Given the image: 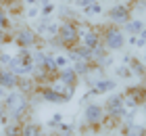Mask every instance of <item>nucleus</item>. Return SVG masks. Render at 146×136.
<instances>
[{
	"instance_id": "nucleus-37",
	"label": "nucleus",
	"mask_w": 146,
	"mask_h": 136,
	"mask_svg": "<svg viewBox=\"0 0 146 136\" xmlns=\"http://www.w3.org/2000/svg\"><path fill=\"white\" fill-rule=\"evenodd\" d=\"M4 94H6V90H4V88H2V86H0V100H2V98H4Z\"/></svg>"
},
{
	"instance_id": "nucleus-21",
	"label": "nucleus",
	"mask_w": 146,
	"mask_h": 136,
	"mask_svg": "<svg viewBox=\"0 0 146 136\" xmlns=\"http://www.w3.org/2000/svg\"><path fill=\"white\" fill-rule=\"evenodd\" d=\"M21 124L23 121H17V119H9V124H4L2 128V136H21Z\"/></svg>"
},
{
	"instance_id": "nucleus-15",
	"label": "nucleus",
	"mask_w": 146,
	"mask_h": 136,
	"mask_svg": "<svg viewBox=\"0 0 146 136\" xmlns=\"http://www.w3.org/2000/svg\"><path fill=\"white\" fill-rule=\"evenodd\" d=\"M17 80H19V76H15L11 69L0 67V86H2L6 92H9V90H15V88H17Z\"/></svg>"
},
{
	"instance_id": "nucleus-34",
	"label": "nucleus",
	"mask_w": 146,
	"mask_h": 136,
	"mask_svg": "<svg viewBox=\"0 0 146 136\" xmlns=\"http://www.w3.org/2000/svg\"><path fill=\"white\" fill-rule=\"evenodd\" d=\"M125 42L131 44V46H136L138 44V36H125Z\"/></svg>"
},
{
	"instance_id": "nucleus-12",
	"label": "nucleus",
	"mask_w": 146,
	"mask_h": 136,
	"mask_svg": "<svg viewBox=\"0 0 146 136\" xmlns=\"http://www.w3.org/2000/svg\"><path fill=\"white\" fill-rule=\"evenodd\" d=\"M79 31H82V42L84 46H88L90 50H94L96 46L102 44V36H100V29L98 27H84V23H79Z\"/></svg>"
},
{
	"instance_id": "nucleus-38",
	"label": "nucleus",
	"mask_w": 146,
	"mask_h": 136,
	"mask_svg": "<svg viewBox=\"0 0 146 136\" xmlns=\"http://www.w3.org/2000/svg\"><path fill=\"white\" fill-rule=\"evenodd\" d=\"M48 2H52V0H40V6H42V4H48Z\"/></svg>"
},
{
	"instance_id": "nucleus-32",
	"label": "nucleus",
	"mask_w": 146,
	"mask_h": 136,
	"mask_svg": "<svg viewBox=\"0 0 146 136\" xmlns=\"http://www.w3.org/2000/svg\"><path fill=\"white\" fill-rule=\"evenodd\" d=\"M92 2H96V0H75V9H86V6H90Z\"/></svg>"
},
{
	"instance_id": "nucleus-14",
	"label": "nucleus",
	"mask_w": 146,
	"mask_h": 136,
	"mask_svg": "<svg viewBox=\"0 0 146 136\" xmlns=\"http://www.w3.org/2000/svg\"><path fill=\"white\" fill-rule=\"evenodd\" d=\"M123 63L131 69V73H134L136 78L146 80V65H144V61H142V59L134 57V54H123Z\"/></svg>"
},
{
	"instance_id": "nucleus-39",
	"label": "nucleus",
	"mask_w": 146,
	"mask_h": 136,
	"mask_svg": "<svg viewBox=\"0 0 146 136\" xmlns=\"http://www.w3.org/2000/svg\"><path fill=\"white\" fill-rule=\"evenodd\" d=\"M61 2H63V4H67V2H71V0H61Z\"/></svg>"
},
{
	"instance_id": "nucleus-41",
	"label": "nucleus",
	"mask_w": 146,
	"mask_h": 136,
	"mask_svg": "<svg viewBox=\"0 0 146 136\" xmlns=\"http://www.w3.org/2000/svg\"><path fill=\"white\" fill-rule=\"evenodd\" d=\"M52 136H58V134H56V132H54V134H52Z\"/></svg>"
},
{
	"instance_id": "nucleus-26",
	"label": "nucleus",
	"mask_w": 146,
	"mask_h": 136,
	"mask_svg": "<svg viewBox=\"0 0 146 136\" xmlns=\"http://www.w3.org/2000/svg\"><path fill=\"white\" fill-rule=\"evenodd\" d=\"M54 63L58 69H63V67H67L69 65V59H67V54H54Z\"/></svg>"
},
{
	"instance_id": "nucleus-16",
	"label": "nucleus",
	"mask_w": 146,
	"mask_h": 136,
	"mask_svg": "<svg viewBox=\"0 0 146 136\" xmlns=\"http://www.w3.org/2000/svg\"><path fill=\"white\" fill-rule=\"evenodd\" d=\"M73 67V71L79 76V80H88L92 76V69H94V63H90V61H82V59H77V61H73L71 63Z\"/></svg>"
},
{
	"instance_id": "nucleus-27",
	"label": "nucleus",
	"mask_w": 146,
	"mask_h": 136,
	"mask_svg": "<svg viewBox=\"0 0 146 136\" xmlns=\"http://www.w3.org/2000/svg\"><path fill=\"white\" fill-rule=\"evenodd\" d=\"M61 121H63V113H54L48 121H46V126H48V128H56Z\"/></svg>"
},
{
	"instance_id": "nucleus-8",
	"label": "nucleus",
	"mask_w": 146,
	"mask_h": 136,
	"mask_svg": "<svg viewBox=\"0 0 146 136\" xmlns=\"http://www.w3.org/2000/svg\"><path fill=\"white\" fill-rule=\"evenodd\" d=\"M13 42H15L19 48H29L31 50V48H38L44 40L38 36V31L34 29V27L23 25V27H19V29L13 33Z\"/></svg>"
},
{
	"instance_id": "nucleus-30",
	"label": "nucleus",
	"mask_w": 146,
	"mask_h": 136,
	"mask_svg": "<svg viewBox=\"0 0 146 136\" xmlns=\"http://www.w3.org/2000/svg\"><path fill=\"white\" fill-rule=\"evenodd\" d=\"M0 6H4V9H13V11H17V9H19V0H0Z\"/></svg>"
},
{
	"instance_id": "nucleus-18",
	"label": "nucleus",
	"mask_w": 146,
	"mask_h": 136,
	"mask_svg": "<svg viewBox=\"0 0 146 136\" xmlns=\"http://www.w3.org/2000/svg\"><path fill=\"white\" fill-rule=\"evenodd\" d=\"M21 136H44V128L38 124V121L25 119L21 124Z\"/></svg>"
},
{
	"instance_id": "nucleus-22",
	"label": "nucleus",
	"mask_w": 146,
	"mask_h": 136,
	"mask_svg": "<svg viewBox=\"0 0 146 136\" xmlns=\"http://www.w3.org/2000/svg\"><path fill=\"white\" fill-rule=\"evenodd\" d=\"M113 69H115V76H117L119 80H125V82H127V80H131V78H136L134 73H131V69H129V67L125 65V63H121V65H115Z\"/></svg>"
},
{
	"instance_id": "nucleus-5",
	"label": "nucleus",
	"mask_w": 146,
	"mask_h": 136,
	"mask_svg": "<svg viewBox=\"0 0 146 136\" xmlns=\"http://www.w3.org/2000/svg\"><path fill=\"white\" fill-rule=\"evenodd\" d=\"M102 107H104V113H107L104 124H107V121H111V124L125 121L127 109H125V103H123V92H115V94L109 92V98H107V103H104Z\"/></svg>"
},
{
	"instance_id": "nucleus-23",
	"label": "nucleus",
	"mask_w": 146,
	"mask_h": 136,
	"mask_svg": "<svg viewBox=\"0 0 146 136\" xmlns=\"http://www.w3.org/2000/svg\"><path fill=\"white\" fill-rule=\"evenodd\" d=\"M82 13L86 17H94V15H102L104 9H102V2L100 0H96V2H92L90 6H86V9H82Z\"/></svg>"
},
{
	"instance_id": "nucleus-11",
	"label": "nucleus",
	"mask_w": 146,
	"mask_h": 136,
	"mask_svg": "<svg viewBox=\"0 0 146 136\" xmlns=\"http://www.w3.org/2000/svg\"><path fill=\"white\" fill-rule=\"evenodd\" d=\"M36 92H38V96L46 100V103H52V105H63V103H67L65 100V96L61 92L56 90L52 84H38L36 86Z\"/></svg>"
},
{
	"instance_id": "nucleus-3",
	"label": "nucleus",
	"mask_w": 146,
	"mask_h": 136,
	"mask_svg": "<svg viewBox=\"0 0 146 136\" xmlns=\"http://www.w3.org/2000/svg\"><path fill=\"white\" fill-rule=\"evenodd\" d=\"M34 54H31L29 48H19L17 54H13L9 65H6V69H11L15 76H31V71H34Z\"/></svg>"
},
{
	"instance_id": "nucleus-10",
	"label": "nucleus",
	"mask_w": 146,
	"mask_h": 136,
	"mask_svg": "<svg viewBox=\"0 0 146 136\" xmlns=\"http://www.w3.org/2000/svg\"><path fill=\"white\" fill-rule=\"evenodd\" d=\"M117 88V82L113 80V78H98V80H94L92 82V86H90V90H88V94L84 96V100H88L90 96H100V94H109V92H113Z\"/></svg>"
},
{
	"instance_id": "nucleus-36",
	"label": "nucleus",
	"mask_w": 146,
	"mask_h": 136,
	"mask_svg": "<svg viewBox=\"0 0 146 136\" xmlns=\"http://www.w3.org/2000/svg\"><path fill=\"white\" fill-rule=\"evenodd\" d=\"M4 113H6V111H4V105H2V100H0V117H2Z\"/></svg>"
},
{
	"instance_id": "nucleus-25",
	"label": "nucleus",
	"mask_w": 146,
	"mask_h": 136,
	"mask_svg": "<svg viewBox=\"0 0 146 136\" xmlns=\"http://www.w3.org/2000/svg\"><path fill=\"white\" fill-rule=\"evenodd\" d=\"M54 13H56V4L54 2H48V4L40 6V17H52Z\"/></svg>"
},
{
	"instance_id": "nucleus-1",
	"label": "nucleus",
	"mask_w": 146,
	"mask_h": 136,
	"mask_svg": "<svg viewBox=\"0 0 146 136\" xmlns=\"http://www.w3.org/2000/svg\"><path fill=\"white\" fill-rule=\"evenodd\" d=\"M2 105H4V111L11 119H17V121H25L29 117V96L19 90H9L2 98Z\"/></svg>"
},
{
	"instance_id": "nucleus-4",
	"label": "nucleus",
	"mask_w": 146,
	"mask_h": 136,
	"mask_svg": "<svg viewBox=\"0 0 146 136\" xmlns=\"http://www.w3.org/2000/svg\"><path fill=\"white\" fill-rule=\"evenodd\" d=\"M100 29V36H102V44L109 52H115V50H123L125 48V33L119 25H113V23H107Z\"/></svg>"
},
{
	"instance_id": "nucleus-40",
	"label": "nucleus",
	"mask_w": 146,
	"mask_h": 136,
	"mask_svg": "<svg viewBox=\"0 0 146 136\" xmlns=\"http://www.w3.org/2000/svg\"><path fill=\"white\" fill-rule=\"evenodd\" d=\"M144 65H146V52H144Z\"/></svg>"
},
{
	"instance_id": "nucleus-35",
	"label": "nucleus",
	"mask_w": 146,
	"mask_h": 136,
	"mask_svg": "<svg viewBox=\"0 0 146 136\" xmlns=\"http://www.w3.org/2000/svg\"><path fill=\"white\" fill-rule=\"evenodd\" d=\"M23 4H25V6H38L40 0H23Z\"/></svg>"
},
{
	"instance_id": "nucleus-19",
	"label": "nucleus",
	"mask_w": 146,
	"mask_h": 136,
	"mask_svg": "<svg viewBox=\"0 0 146 136\" xmlns=\"http://www.w3.org/2000/svg\"><path fill=\"white\" fill-rule=\"evenodd\" d=\"M121 134L123 136H146V128L136 124V121H125L121 126Z\"/></svg>"
},
{
	"instance_id": "nucleus-6",
	"label": "nucleus",
	"mask_w": 146,
	"mask_h": 136,
	"mask_svg": "<svg viewBox=\"0 0 146 136\" xmlns=\"http://www.w3.org/2000/svg\"><path fill=\"white\" fill-rule=\"evenodd\" d=\"M104 119H107V113H104V107L100 103H88L84 109V130H98Z\"/></svg>"
},
{
	"instance_id": "nucleus-33",
	"label": "nucleus",
	"mask_w": 146,
	"mask_h": 136,
	"mask_svg": "<svg viewBox=\"0 0 146 136\" xmlns=\"http://www.w3.org/2000/svg\"><path fill=\"white\" fill-rule=\"evenodd\" d=\"M11 57H13V54H9V52H0V67H6V65H9Z\"/></svg>"
},
{
	"instance_id": "nucleus-31",
	"label": "nucleus",
	"mask_w": 146,
	"mask_h": 136,
	"mask_svg": "<svg viewBox=\"0 0 146 136\" xmlns=\"http://www.w3.org/2000/svg\"><path fill=\"white\" fill-rule=\"evenodd\" d=\"M6 42H13V36H11L9 31H2V29H0V46L6 44Z\"/></svg>"
},
{
	"instance_id": "nucleus-17",
	"label": "nucleus",
	"mask_w": 146,
	"mask_h": 136,
	"mask_svg": "<svg viewBox=\"0 0 146 136\" xmlns=\"http://www.w3.org/2000/svg\"><path fill=\"white\" fill-rule=\"evenodd\" d=\"M146 23H144V19H140V17H131L127 23H125L121 29H123V33L125 36H138V33L142 31V27H144Z\"/></svg>"
},
{
	"instance_id": "nucleus-24",
	"label": "nucleus",
	"mask_w": 146,
	"mask_h": 136,
	"mask_svg": "<svg viewBox=\"0 0 146 136\" xmlns=\"http://www.w3.org/2000/svg\"><path fill=\"white\" fill-rule=\"evenodd\" d=\"M0 29L2 31H11V15L4 6H0Z\"/></svg>"
},
{
	"instance_id": "nucleus-42",
	"label": "nucleus",
	"mask_w": 146,
	"mask_h": 136,
	"mask_svg": "<svg viewBox=\"0 0 146 136\" xmlns=\"http://www.w3.org/2000/svg\"><path fill=\"white\" fill-rule=\"evenodd\" d=\"M100 2H104V0H100Z\"/></svg>"
},
{
	"instance_id": "nucleus-13",
	"label": "nucleus",
	"mask_w": 146,
	"mask_h": 136,
	"mask_svg": "<svg viewBox=\"0 0 146 136\" xmlns=\"http://www.w3.org/2000/svg\"><path fill=\"white\" fill-rule=\"evenodd\" d=\"M54 80H58L61 84L69 86V88H75V90H77V86H79V76H77L75 71H73V67H71V65L63 67V69H58V73H56V78H54Z\"/></svg>"
},
{
	"instance_id": "nucleus-7",
	"label": "nucleus",
	"mask_w": 146,
	"mask_h": 136,
	"mask_svg": "<svg viewBox=\"0 0 146 136\" xmlns=\"http://www.w3.org/2000/svg\"><path fill=\"white\" fill-rule=\"evenodd\" d=\"M123 103L127 111H138L140 107H144L146 105V86L144 84L127 86L123 90Z\"/></svg>"
},
{
	"instance_id": "nucleus-9",
	"label": "nucleus",
	"mask_w": 146,
	"mask_h": 136,
	"mask_svg": "<svg viewBox=\"0 0 146 136\" xmlns=\"http://www.w3.org/2000/svg\"><path fill=\"white\" fill-rule=\"evenodd\" d=\"M107 17H109V23L123 27L131 19V4L129 2H115L107 11Z\"/></svg>"
},
{
	"instance_id": "nucleus-20",
	"label": "nucleus",
	"mask_w": 146,
	"mask_h": 136,
	"mask_svg": "<svg viewBox=\"0 0 146 136\" xmlns=\"http://www.w3.org/2000/svg\"><path fill=\"white\" fill-rule=\"evenodd\" d=\"M36 86H38V84L31 80V76H19L15 90H19V92H23V94H27V96H29V94L36 90Z\"/></svg>"
},
{
	"instance_id": "nucleus-28",
	"label": "nucleus",
	"mask_w": 146,
	"mask_h": 136,
	"mask_svg": "<svg viewBox=\"0 0 146 136\" xmlns=\"http://www.w3.org/2000/svg\"><path fill=\"white\" fill-rule=\"evenodd\" d=\"M25 15H27V19H38L40 17V4L38 6H27Z\"/></svg>"
},
{
	"instance_id": "nucleus-2",
	"label": "nucleus",
	"mask_w": 146,
	"mask_h": 136,
	"mask_svg": "<svg viewBox=\"0 0 146 136\" xmlns=\"http://www.w3.org/2000/svg\"><path fill=\"white\" fill-rule=\"evenodd\" d=\"M82 40V31H79V21L75 19H63L58 23V33H56V44L63 46L65 50L73 48Z\"/></svg>"
},
{
	"instance_id": "nucleus-29",
	"label": "nucleus",
	"mask_w": 146,
	"mask_h": 136,
	"mask_svg": "<svg viewBox=\"0 0 146 136\" xmlns=\"http://www.w3.org/2000/svg\"><path fill=\"white\" fill-rule=\"evenodd\" d=\"M136 46H138V48H144V50H146V25L142 27V31L138 33V44H136Z\"/></svg>"
}]
</instances>
